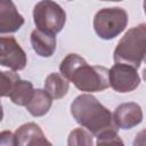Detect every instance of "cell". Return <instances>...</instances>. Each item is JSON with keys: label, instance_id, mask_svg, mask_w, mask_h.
Listing matches in <instances>:
<instances>
[{"label": "cell", "instance_id": "cell-1", "mask_svg": "<svg viewBox=\"0 0 146 146\" xmlns=\"http://www.w3.org/2000/svg\"><path fill=\"white\" fill-rule=\"evenodd\" d=\"M71 114L81 127L96 136L104 130L116 128L110 110L89 94L80 95L72 102Z\"/></svg>", "mask_w": 146, "mask_h": 146}, {"label": "cell", "instance_id": "cell-2", "mask_svg": "<svg viewBox=\"0 0 146 146\" xmlns=\"http://www.w3.org/2000/svg\"><path fill=\"white\" fill-rule=\"evenodd\" d=\"M113 58L115 63H125L136 68L146 63V24L131 27L117 42Z\"/></svg>", "mask_w": 146, "mask_h": 146}, {"label": "cell", "instance_id": "cell-3", "mask_svg": "<svg viewBox=\"0 0 146 146\" xmlns=\"http://www.w3.org/2000/svg\"><path fill=\"white\" fill-rule=\"evenodd\" d=\"M108 73L110 70L104 66H90L87 62H83L74 70L68 81L73 82L81 91L97 92L110 87Z\"/></svg>", "mask_w": 146, "mask_h": 146}, {"label": "cell", "instance_id": "cell-4", "mask_svg": "<svg viewBox=\"0 0 146 146\" xmlns=\"http://www.w3.org/2000/svg\"><path fill=\"white\" fill-rule=\"evenodd\" d=\"M128 25V14L123 8H104L96 13L94 17V29L96 34L104 40L116 38Z\"/></svg>", "mask_w": 146, "mask_h": 146}, {"label": "cell", "instance_id": "cell-5", "mask_svg": "<svg viewBox=\"0 0 146 146\" xmlns=\"http://www.w3.org/2000/svg\"><path fill=\"white\" fill-rule=\"evenodd\" d=\"M33 21L39 30L57 34L65 25L66 14L57 2L52 0H41L33 8Z\"/></svg>", "mask_w": 146, "mask_h": 146}, {"label": "cell", "instance_id": "cell-6", "mask_svg": "<svg viewBox=\"0 0 146 146\" xmlns=\"http://www.w3.org/2000/svg\"><path fill=\"white\" fill-rule=\"evenodd\" d=\"M108 79L112 89L121 94L135 90L140 83L137 68L125 63H115L110 70Z\"/></svg>", "mask_w": 146, "mask_h": 146}, {"label": "cell", "instance_id": "cell-7", "mask_svg": "<svg viewBox=\"0 0 146 146\" xmlns=\"http://www.w3.org/2000/svg\"><path fill=\"white\" fill-rule=\"evenodd\" d=\"M1 65L13 71L23 70L26 65V54L13 36H1Z\"/></svg>", "mask_w": 146, "mask_h": 146}, {"label": "cell", "instance_id": "cell-8", "mask_svg": "<svg viewBox=\"0 0 146 146\" xmlns=\"http://www.w3.org/2000/svg\"><path fill=\"white\" fill-rule=\"evenodd\" d=\"M143 121V111L137 103L120 104L113 113V122L117 129H131Z\"/></svg>", "mask_w": 146, "mask_h": 146}, {"label": "cell", "instance_id": "cell-9", "mask_svg": "<svg viewBox=\"0 0 146 146\" xmlns=\"http://www.w3.org/2000/svg\"><path fill=\"white\" fill-rule=\"evenodd\" d=\"M24 24L23 16L18 13L13 0H0V33H13Z\"/></svg>", "mask_w": 146, "mask_h": 146}, {"label": "cell", "instance_id": "cell-10", "mask_svg": "<svg viewBox=\"0 0 146 146\" xmlns=\"http://www.w3.org/2000/svg\"><path fill=\"white\" fill-rule=\"evenodd\" d=\"M15 145L19 146H33V145H50V141L47 140L41 128L34 123L29 122L21 125L14 133Z\"/></svg>", "mask_w": 146, "mask_h": 146}, {"label": "cell", "instance_id": "cell-11", "mask_svg": "<svg viewBox=\"0 0 146 146\" xmlns=\"http://www.w3.org/2000/svg\"><path fill=\"white\" fill-rule=\"evenodd\" d=\"M30 41L33 50L41 57H50L56 50V34L35 29L31 33Z\"/></svg>", "mask_w": 146, "mask_h": 146}, {"label": "cell", "instance_id": "cell-12", "mask_svg": "<svg viewBox=\"0 0 146 146\" xmlns=\"http://www.w3.org/2000/svg\"><path fill=\"white\" fill-rule=\"evenodd\" d=\"M52 97L43 89H35L34 94L26 105L27 112L33 116H43L51 107Z\"/></svg>", "mask_w": 146, "mask_h": 146}, {"label": "cell", "instance_id": "cell-13", "mask_svg": "<svg viewBox=\"0 0 146 146\" xmlns=\"http://www.w3.org/2000/svg\"><path fill=\"white\" fill-rule=\"evenodd\" d=\"M68 80L62 73H50L44 80V90L55 99L63 98L68 91Z\"/></svg>", "mask_w": 146, "mask_h": 146}, {"label": "cell", "instance_id": "cell-14", "mask_svg": "<svg viewBox=\"0 0 146 146\" xmlns=\"http://www.w3.org/2000/svg\"><path fill=\"white\" fill-rule=\"evenodd\" d=\"M33 94H34L33 84L30 81L18 79L16 83L13 86L8 97L14 104L19 106H26L31 100Z\"/></svg>", "mask_w": 146, "mask_h": 146}, {"label": "cell", "instance_id": "cell-15", "mask_svg": "<svg viewBox=\"0 0 146 146\" xmlns=\"http://www.w3.org/2000/svg\"><path fill=\"white\" fill-rule=\"evenodd\" d=\"M67 144L70 146H74V145H87L90 146L94 144L92 140V136L91 132L88 130H84L82 128H76L74 130H72L68 135V139H67Z\"/></svg>", "mask_w": 146, "mask_h": 146}, {"label": "cell", "instance_id": "cell-16", "mask_svg": "<svg viewBox=\"0 0 146 146\" xmlns=\"http://www.w3.org/2000/svg\"><path fill=\"white\" fill-rule=\"evenodd\" d=\"M21 79L17 73L14 71H2L1 72V95L2 97H8L9 92L13 88V86L16 83V81Z\"/></svg>", "mask_w": 146, "mask_h": 146}, {"label": "cell", "instance_id": "cell-17", "mask_svg": "<svg viewBox=\"0 0 146 146\" xmlns=\"http://www.w3.org/2000/svg\"><path fill=\"white\" fill-rule=\"evenodd\" d=\"M97 145L100 144H114V145H123V141L121 140V138L119 137L117 132H116V128H112V129H107L102 131L100 133H98L96 136Z\"/></svg>", "mask_w": 146, "mask_h": 146}, {"label": "cell", "instance_id": "cell-18", "mask_svg": "<svg viewBox=\"0 0 146 146\" xmlns=\"http://www.w3.org/2000/svg\"><path fill=\"white\" fill-rule=\"evenodd\" d=\"M0 145L2 146H11L15 145V136L10 131H2L0 135Z\"/></svg>", "mask_w": 146, "mask_h": 146}, {"label": "cell", "instance_id": "cell-19", "mask_svg": "<svg viewBox=\"0 0 146 146\" xmlns=\"http://www.w3.org/2000/svg\"><path fill=\"white\" fill-rule=\"evenodd\" d=\"M135 146H145L146 145V129L139 131L136 135V138L133 140Z\"/></svg>", "mask_w": 146, "mask_h": 146}, {"label": "cell", "instance_id": "cell-20", "mask_svg": "<svg viewBox=\"0 0 146 146\" xmlns=\"http://www.w3.org/2000/svg\"><path fill=\"white\" fill-rule=\"evenodd\" d=\"M143 79L146 81V67L143 70Z\"/></svg>", "mask_w": 146, "mask_h": 146}, {"label": "cell", "instance_id": "cell-21", "mask_svg": "<svg viewBox=\"0 0 146 146\" xmlns=\"http://www.w3.org/2000/svg\"><path fill=\"white\" fill-rule=\"evenodd\" d=\"M143 6H144V11H145V15H146V0H144Z\"/></svg>", "mask_w": 146, "mask_h": 146}, {"label": "cell", "instance_id": "cell-22", "mask_svg": "<svg viewBox=\"0 0 146 146\" xmlns=\"http://www.w3.org/2000/svg\"><path fill=\"white\" fill-rule=\"evenodd\" d=\"M103 1H122V0H103Z\"/></svg>", "mask_w": 146, "mask_h": 146}]
</instances>
